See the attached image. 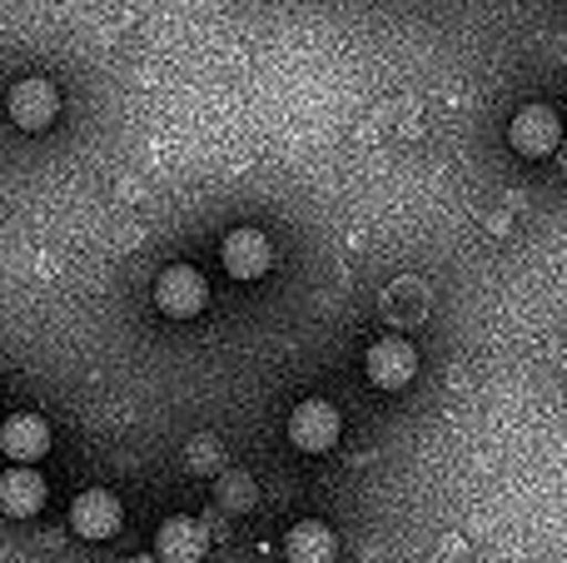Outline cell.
<instances>
[{
    "mask_svg": "<svg viewBox=\"0 0 567 563\" xmlns=\"http://www.w3.org/2000/svg\"><path fill=\"white\" fill-rule=\"evenodd\" d=\"M0 449H6V459H16V464H35L50 449V424L40 414H10L6 429H0Z\"/></svg>",
    "mask_w": 567,
    "mask_h": 563,
    "instance_id": "cell-9",
    "label": "cell"
},
{
    "mask_svg": "<svg viewBox=\"0 0 567 563\" xmlns=\"http://www.w3.org/2000/svg\"><path fill=\"white\" fill-rule=\"evenodd\" d=\"M363 375H369V385H379V389H403L413 375H419V349L399 335L373 339L369 355H363Z\"/></svg>",
    "mask_w": 567,
    "mask_h": 563,
    "instance_id": "cell-2",
    "label": "cell"
},
{
    "mask_svg": "<svg viewBox=\"0 0 567 563\" xmlns=\"http://www.w3.org/2000/svg\"><path fill=\"white\" fill-rule=\"evenodd\" d=\"M155 554H159V563H205L209 529L199 524V519H189V514L165 519L159 534H155Z\"/></svg>",
    "mask_w": 567,
    "mask_h": 563,
    "instance_id": "cell-8",
    "label": "cell"
},
{
    "mask_svg": "<svg viewBox=\"0 0 567 563\" xmlns=\"http://www.w3.org/2000/svg\"><path fill=\"white\" fill-rule=\"evenodd\" d=\"M60 115V90L45 75H25L20 85H10V120L20 130H45Z\"/></svg>",
    "mask_w": 567,
    "mask_h": 563,
    "instance_id": "cell-7",
    "label": "cell"
},
{
    "mask_svg": "<svg viewBox=\"0 0 567 563\" xmlns=\"http://www.w3.org/2000/svg\"><path fill=\"white\" fill-rule=\"evenodd\" d=\"M0 509H6L10 519H30L45 509V479L30 474V469H10L6 479H0Z\"/></svg>",
    "mask_w": 567,
    "mask_h": 563,
    "instance_id": "cell-11",
    "label": "cell"
},
{
    "mask_svg": "<svg viewBox=\"0 0 567 563\" xmlns=\"http://www.w3.org/2000/svg\"><path fill=\"white\" fill-rule=\"evenodd\" d=\"M508 140L518 155H553L563 145V115L553 105H523L518 115L508 120Z\"/></svg>",
    "mask_w": 567,
    "mask_h": 563,
    "instance_id": "cell-3",
    "label": "cell"
},
{
    "mask_svg": "<svg viewBox=\"0 0 567 563\" xmlns=\"http://www.w3.org/2000/svg\"><path fill=\"white\" fill-rule=\"evenodd\" d=\"M219 504L225 509H249L255 504V479L239 469V474H225L219 479Z\"/></svg>",
    "mask_w": 567,
    "mask_h": 563,
    "instance_id": "cell-12",
    "label": "cell"
},
{
    "mask_svg": "<svg viewBox=\"0 0 567 563\" xmlns=\"http://www.w3.org/2000/svg\"><path fill=\"white\" fill-rule=\"evenodd\" d=\"M155 305L165 309V315H175V319L199 315V309L209 305V279L199 275L195 265H169V269H159V279H155Z\"/></svg>",
    "mask_w": 567,
    "mask_h": 563,
    "instance_id": "cell-1",
    "label": "cell"
},
{
    "mask_svg": "<svg viewBox=\"0 0 567 563\" xmlns=\"http://www.w3.org/2000/svg\"><path fill=\"white\" fill-rule=\"evenodd\" d=\"M339 409L329 399H303L299 409L289 414V439L303 449V454H329L339 444Z\"/></svg>",
    "mask_w": 567,
    "mask_h": 563,
    "instance_id": "cell-4",
    "label": "cell"
},
{
    "mask_svg": "<svg viewBox=\"0 0 567 563\" xmlns=\"http://www.w3.org/2000/svg\"><path fill=\"white\" fill-rule=\"evenodd\" d=\"M333 554H339V539H333V529L319 524V519L293 524L289 539H284V559L289 563H333Z\"/></svg>",
    "mask_w": 567,
    "mask_h": 563,
    "instance_id": "cell-10",
    "label": "cell"
},
{
    "mask_svg": "<svg viewBox=\"0 0 567 563\" xmlns=\"http://www.w3.org/2000/svg\"><path fill=\"white\" fill-rule=\"evenodd\" d=\"M219 255H225V269L235 279H259L269 275V265H275V245H269L265 229H229L225 245H219Z\"/></svg>",
    "mask_w": 567,
    "mask_h": 563,
    "instance_id": "cell-6",
    "label": "cell"
},
{
    "mask_svg": "<svg viewBox=\"0 0 567 563\" xmlns=\"http://www.w3.org/2000/svg\"><path fill=\"white\" fill-rule=\"evenodd\" d=\"M120 524H125V509H120V499L110 494V489H85V494L70 504V529H75L80 539H90V544L115 539Z\"/></svg>",
    "mask_w": 567,
    "mask_h": 563,
    "instance_id": "cell-5",
    "label": "cell"
}]
</instances>
